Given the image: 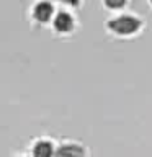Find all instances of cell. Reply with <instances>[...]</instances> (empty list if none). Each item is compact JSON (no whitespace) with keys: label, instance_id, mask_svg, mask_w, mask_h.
Returning <instances> with one entry per match:
<instances>
[{"label":"cell","instance_id":"obj_1","mask_svg":"<svg viewBox=\"0 0 152 157\" xmlns=\"http://www.w3.org/2000/svg\"><path fill=\"white\" fill-rule=\"evenodd\" d=\"M108 26H110L113 31H116L120 34H131V33H134L136 29H139L141 21L134 17L124 15V17H118L115 20H111V21L108 23Z\"/></svg>","mask_w":152,"mask_h":157},{"label":"cell","instance_id":"obj_2","mask_svg":"<svg viewBox=\"0 0 152 157\" xmlns=\"http://www.w3.org/2000/svg\"><path fill=\"white\" fill-rule=\"evenodd\" d=\"M52 13H54V7L49 2H38L36 5L33 7V18L39 23H46L52 18Z\"/></svg>","mask_w":152,"mask_h":157},{"label":"cell","instance_id":"obj_3","mask_svg":"<svg viewBox=\"0 0 152 157\" xmlns=\"http://www.w3.org/2000/svg\"><path fill=\"white\" fill-rule=\"evenodd\" d=\"M54 28L59 33H69L74 28V18L67 12H59L54 17Z\"/></svg>","mask_w":152,"mask_h":157},{"label":"cell","instance_id":"obj_4","mask_svg":"<svg viewBox=\"0 0 152 157\" xmlns=\"http://www.w3.org/2000/svg\"><path fill=\"white\" fill-rule=\"evenodd\" d=\"M54 157H85V152H83L82 147L69 144V146L59 147L57 152L54 154Z\"/></svg>","mask_w":152,"mask_h":157},{"label":"cell","instance_id":"obj_5","mask_svg":"<svg viewBox=\"0 0 152 157\" xmlns=\"http://www.w3.org/2000/svg\"><path fill=\"white\" fill-rule=\"evenodd\" d=\"M33 154H34V157H52L54 152H52L51 142H48V141L38 142V144L34 146V149H33Z\"/></svg>","mask_w":152,"mask_h":157},{"label":"cell","instance_id":"obj_6","mask_svg":"<svg viewBox=\"0 0 152 157\" xmlns=\"http://www.w3.org/2000/svg\"><path fill=\"white\" fill-rule=\"evenodd\" d=\"M126 0H105V3H106V7H110V8H120L124 5Z\"/></svg>","mask_w":152,"mask_h":157},{"label":"cell","instance_id":"obj_7","mask_svg":"<svg viewBox=\"0 0 152 157\" xmlns=\"http://www.w3.org/2000/svg\"><path fill=\"white\" fill-rule=\"evenodd\" d=\"M59 2L67 3V5H77V3H78V0H59Z\"/></svg>","mask_w":152,"mask_h":157}]
</instances>
